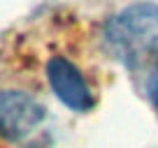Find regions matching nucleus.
<instances>
[{
	"label": "nucleus",
	"mask_w": 158,
	"mask_h": 148,
	"mask_svg": "<svg viewBox=\"0 0 158 148\" xmlns=\"http://www.w3.org/2000/svg\"><path fill=\"white\" fill-rule=\"evenodd\" d=\"M47 81H49L54 95L70 111L84 114V111L93 109L95 97L91 93L89 84H86L84 74L65 56H51L49 58V63H47Z\"/></svg>",
	"instance_id": "obj_3"
},
{
	"label": "nucleus",
	"mask_w": 158,
	"mask_h": 148,
	"mask_svg": "<svg viewBox=\"0 0 158 148\" xmlns=\"http://www.w3.org/2000/svg\"><path fill=\"white\" fill-rule=\"evenodd\" d=\"M47 111L28 93L0 90V137L7 141H21L42 125Z\"/></svg>",
	"instance_id": "obj_2"
},
{
	"label": "nucleus",
	"mask_w": 158,
	"mask_h": 148,
	"mask_svg": "<svg viewBox=\"0 0 158 148\" xmlns=\"http://www.w3.org/2000/svg\"><path fill=\"white\" fill-rule=\"evenodd\" d=\"M149 99H151V104L156 107L158 111V58H156V65H153L151 69V76H149Z\"/></svg>",
	"instance_id": "obj_4"
},
{
	"label": "nucleus",
	"mask_w": 158,
	"mask_h": 148,
	"mask_svg": "<svg viewBox=\"0 0 158 148\" xmlns=\"http://www.w3.org/2000/svg\"><path fill=\"white\" fill-rule=\"evenodd\" d=\"M102 46L123 67H139L158 58V5L133 2L102 25Z\"/></svg>",
	"instance_id": "obj_1"
}]
</instances>
